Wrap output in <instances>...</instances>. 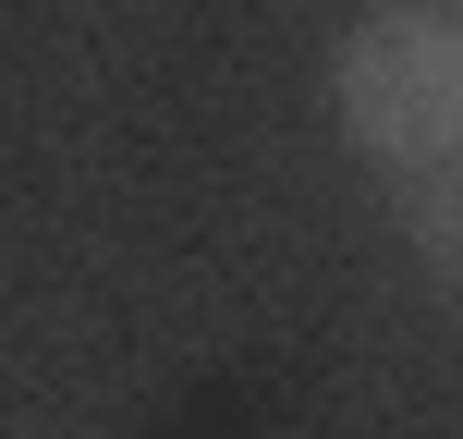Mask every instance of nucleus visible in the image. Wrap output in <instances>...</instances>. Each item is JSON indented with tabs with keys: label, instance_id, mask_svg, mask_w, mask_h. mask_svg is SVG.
Returning <instances> with one entry per match:
<instances>
[{
	"label": "nucleus",
	"instance_id": "f257e3e1",
	"mask_svg": "<svg viewBox=\"0 0 463 439\" xmlns=\"http://www.w3.org/2000/svg\"><path fill=\"white\" fill-rule=\"evenodd\" d=\"M329 110H342V135L366 147L391 184L463 159V24L427 13V0L366 13L342 37V62H329Z\"/></svg>",
	"mask_w": 463,
	"mask_h": 439
},
{
	"label": "nucleus",
	"instance_id": "f03ea898",
	"mask_svg": "<svg viewBox=\"0 0 463 439\" xmlns=\"http://www.w3.org/2000/svg\"><path fill=\"white\" fill-rule=\"evenodd\" d=\"M402 244L427 256V281H451L463 293V159H439V171H402Z\"/></svg>",
	"mask_w": 463,
	"mask_h": 439
},
{
	"label": "nucleus",
	"instance_id": "7ed1b4c3",
	"mask_svg": "<svg viewBox=\"0 0 463 439\" xmlns=\"http://www.w3.org/2000/svg\"><path fill=\"white\" fill-rule=\"evenodd\" d=\"M427 13H451V24H463V0H427Z\"/></svg>",
	"mask_w": 463,
	"mask_h": 439
}]
</instances>
